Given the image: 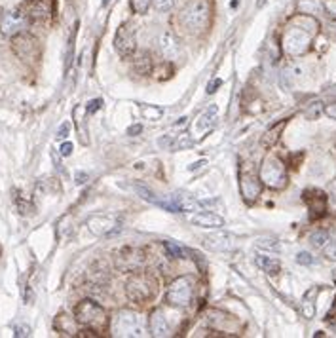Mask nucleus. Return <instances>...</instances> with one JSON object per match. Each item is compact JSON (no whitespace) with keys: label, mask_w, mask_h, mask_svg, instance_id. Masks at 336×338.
<instances>
[{"label":"nucleus","mask_w":336,"mask_h":338,"mask_svg":"<svg viewBox=\"0 0 336 338\" xmlns=\"http://www.w3.org/2000/svg\"><path fill=\"white\" fill-rule=\"evenodd\" d=\"M319 23L314 19V15L300 14L293 17L289 27L285 29L281 36V48L287 55L291 57H300L304 55L310 46H312V38L317 35Z\"/></svg>","instance_id":"f257e3e1"},{"label":"nucleus","mask_w":336,"mask_h":338,"mask_svg":"<svg viewBox=\"0 0 336 338\" xmlns=\"http://www.w3.org/2000/svg\"><path fill=\"white\" fill-rule=\"evenodd\" d=\"M211 17V4L209 0H192L180 12L179 21L188 30H203Z\"/></svg>","instance_id":"f03ea898"},{"label":"nucleus","mask_w":336,"mask_h":338,"mask_svg":"<svg viewBox=\"0 0 336 338\" xmlns=\"http://www.w3.org/2000/svg\"><path fill=\"white\" fill-rule=\"evenodd\" d=\"M112 332L114 336L133 338V336H144L146 327H144L143 317L137 312L131 310H120L112 319Z\"/></svg>","instance_id":"7ed1b4c3"},{"label":"nucleus","mask_w":336,"mask_h":338,"mask_svg":"<svg viewBox=\"0 0 336 338\" xmlns=\"http://www.w3.org/2000/svg\"><path fill=\"white\" fill-rule=\"evenodd\" d=\"M156 293L158 283L148 273H135L126 283V295L133 302H146V300L154 298Z\"/></svg>","instance_id":"20e7f679"},{"label":"nucleus","mask_w":336,"mask_h":338,"mask_svg":"<svg viewBox=\"0 0 336 338\" xmlns=\"http://www.w3.org/2000/svg\"><path fill=\"white\" fill-rule=\"evenodd\" d=\"M258 177L262 180V185L272 190H283L287 187V171L285 164L278 156H266Z\"/></svg>","instance_id":"39448f33"},{"label":"nucleus","mask_w":336,"mask_h":338,"mask_svg":"<svg viewBox=\"0 0 336 338\" xmlns=\"http://www.w3.org/2000/svg\"><path fill=\"white\" fill-rule=\"evenodd\" d=\"M74 317L80 325L91 327V329H103L107 323V314L97 302L93 300H82L74 308Z\"/></svg>","instance_id":"423d86ee"},{"label":"nucleus","mask_w":336,"mask_h":338,"mask_svg":"<svg viewBox=\"0 0 336 338\" xmlns=\"http://www.w3.org/2000/svg\"><path fill=\"white\" fill-rule=\"evenodd\" d=\"M190 298H192V281H190V278L180 275L177 280H173L171 285L167 287V293H165L167 304L185 308L190 304Z\"/></svg>","instance_id":"0eeeda50"},{"label":"nucleus","mask_w":336,"mask_h":338,"mask_svg":"<svg viewBox=\"0 0 336 338\" xmlns=\"http://www.w3.org/2000/svg\"><path fill=\"white\" fill-rule=\"evenodd\" d=\"M260 190H262L260 177H257L249 166L241 167V173H239V192H241L245 202H255L260 196Z\"/></svg>","instance_id":"6e6552de"},{"label":"nucleus","mask_w":336,"mask_h":338,"mask_svg":"<svg viewBox=\"0 0 336 338\" xmlns=\"http://www.w3.org/2000/svg\"><path fill=\"white\" fill-rule=\"evenodd\" d=\"M162 207L169 209L173 213H198V211H201V203L198 200H194L192 196L175 192L167 200H164Z\"/></svg>","instance_id":"1a4fd4ad"},{"label":"nucleus","mask_w":336,"mask_h":338,"mask_svg":"<svg viewBox=\"0 0 336 338\" xmlns=\"http://www.w3.org/2000/svg\"><path fill=\"white\" fill-rule=\"evenodd\" d=\"M114 48L122 57L133 55V51L137 48V33L129 23H124L122 27L118 29V33L114 36Z\"/></svg>","instance_id":"9d476101"},{"label":"nucleus","mask_w":336,"mask_h":338,"mask_svg":"<svg viewBox=\"0 0 336 338\" xmlns=\"http://www.w3.org/2000/svg\"><path fill=\"white\" fill-rule=\"evenodd\" d=\"M27 23H29V17L25 15L23 10H12L0 17V30L6 36H15L23 33Z\"/></svg>","instance_id":"9b49d317"},{"label":"nucleus","mask_w":336,"mask_h":338,"mask_svg":"<svg viewBox=\"0 0 336 338\" xmlns=\"http://www.w3.org/2000/svg\"><path fill=\"white\" fill-rule=\"evenodd\" d=\"M87 228L89 232H93L95 236H110L114 232L120 230V223L116 221L114 217H107V215H97L91 217L87 221Z\"/></svg>","instance_id":"f8f14e48"},{"label":"nucleus","mask_w":336,"mask_h":338,"mask_svg":"<svg viewBox=\"0 0 336 338\" xmlns=\"http://www.w3.org/2000/svg\"><path fill=\"white\" fill-rule=\"evenodd\" d=\"M304 202H306L308 209H310V215L312 219H319V217L325 215L327 211V196L323 194L321 190H306L304 192Z\"/></svg>","instance_id":"ddd939ff"},{"label":"nucleus","mask_w":336,"mask_h":338,"mask_svg":"<svg viewBox=\"0 0 336 338\" xmlns=\"http://www.w3.org/2000/svg\"><path fill=\"white\" fill-rule=\"evenodd\" d=\"M23 12L29 17V21H44L51 15V0H29Z\"/></svg>","instance_id":"4468645a"},{"label":"nucleus","mask_w":336,"mask_h":338,"mask_svg":"<svg viewBox=\"0 0 336 338\" xmlns=\"http://www.w3.org/2000/svg\"><path fill=\"white\" fill-rule=\"evenodd\" d=\"M219 120V108L215 107H209L207 110H203L200 114V118L194 122V131H196V135L198 137H205L209 131L215 128V124Z\"/></svg>","instance_id":"2eb2a0df"},{"label":"nucleus","mask_w":336,"mask_h":338,"mask_svg":"<svg viewBox=\"0 0 336 338\" xmlns=\"http://www.w3.org/2000/svg\"><path fill=\"white\" fill-rule=\"evenodd\" d=\"M14 50L15 53L23 59H33L36 57V53H38V44L33 36L29 35H15L14 38Z\"/></svg>","instance_id":"dca6fc26"},{"label":"nucleus","mask_w":336,"mask_h":338,"mask_svg":"<svg viewBox=\"0 0 336 338\" xmlns=\"http://www.w3.org/2000/svg\"><path fill=\"white\" fill-rule=\"evenodd\" d=\"M190 221H192V224L201 226V228H222V226H224V219L219 215H215V213H209V211L192 213Z\"/></svg>","instance_id":"f3484780"},{"label":"nucleus","mask_w":336,"mask_h":338,"mask_svg":"<svg viewBox=\"0 0 336 338\" xmlns=\"http://www.w3.org/2000/svg\"><path fill=\"white\" fill-rule=\"evenodd\" d=\"M150 331L158 338L169 334V325H167V319H165L162 310H154L150 314Z\"/></svg>","instance_id":"a211bd4d"},{"label":"nucleus","mask_w":336,"mask_h":338,"mask_svg":"<svg viewBox=\"0 0 336 338\" xmlns=\"http://www.w3.org/2000/svg\"><path fill=\"white\" fill-rule=\"evenodd\" d=\"M160 50H162V55L167 59L177 57L179 53V44H177V38L171 35V33H164L160 36Z\"/></svg>","instance_id":"6ab92c4d"},{"label":"nucleus","mask_w":336,"mask_h":338,"mask_svg":"<svg viewBox=\"0 0 336 338\" xmlns=\"http://www.w3.org/2000/svg\"><path fill=\"white\" fill-rule=\"evenodd\" d=\"M205 245L215 251H230L234 247V237L230 234H219V236L205 237Z\"/></svg>","instance_id":"aec40b11"},{"label":"nucleus","mask_w":336,"mask_h":338,"mask_svg":"<svg viewBox=\"0 0 336 338\" xmlns=\"http://www.w3.org/2000/svg\"><path fill=\"white\" fill-rule=\"evenodd\" d=\"M317 293H319V289L312 287L306 295H304V298H302L300 312H302V316L308 317V319H312V317L315 316V296H317Z\"/></svg>","instance_id":"412c9836"},{"label":"nucleus","mask_w":336,"mask_h":338,"mask_svg":"<svg viewBox=\"0 0 336 338\" xmlns=\"http://www.w3.org/2000/svg\"><path fill=\"white\" fill-rule=\"evenodd\" d=\"M285 126H287V120H281V122H278L276 126H272V128L262 135V146L270 148V146H273V144L278 143L279 137H281V131L285 130Z\"/></svg>","instance_id":"4be33fe9"},{"label":"nucleus","mask_w":336,"mask_h":338,"mask_svg":"<svg viewBox=\"0 0 336 338\" xmlns=\"http://www.w3.org/2000/svg\"><path fill=\"white\" fill-rule=\"evenodd\" d=\"M296 8H298L300 14L317 15L325 10V2H323V0H298V2H296Z\"/></svg>","instance_id":"5701e85b"},{"label":"nucleus","mask_w":336,"mask_h":338,"mask_svg":"<svg viewBox=\"0 0 336 338\" xmlns=\"http://www.w3.org/2000/svg\"><path fill=\"white\" fill-rule=\"evenodd\" d=\"M257 264H258V268H260L262 272L268 273V275H276V273H279V270H281L279 260L273 259V257H258Z\"/></svg>","instance_id":"b1692460"},{"label":"nucleus","mask_w":336,"mask_h":338,"mask_svg":"<svg viewBox=\"0 0 336 338\" xmlns=\"http://www.w3.org/2000/svg\"><path fill=\"white\" fill-rule=\"evenodd\" d=\"M55 329H57L59 332H65V334H74V323H72L71 317L65 316V314H61V316L55 319Z\"/></svg>","instance_id":"393cba45"},{"label":"nucleus","mask_w":336,"mask_h":338,"mask_svg":"<svg viewBox=\"0 0 336 338\" xmlns=\"http://www.w3.org/2000/svg\"><path fill=\"white\" fill-rule=\"evenodd\" d=\"M135 190L139 192V194H141V198H143V200H146V202H150V203H156V205H160V207H162L164 200L156 198V194H154L152 190H148V188L141 187V185H135Z\"/></svg>","instance_id":"a878e982"},{"label":"nucleus","mask_w":336,"mask_h":338,"mask_svg":"<svg viewBox=\"0 0 336 338\" xmlns=\"http://www.w3.org/2000/svg\"><path fill=\"white\" fill-rule=\"evenodd\" d=\"M152 4V0H131V10L135 14H146L148 12V6Z\"/></svg>","instance_id":"bb28decb"},{"label":"nucleus","mask_w":336,"mask_h":338,"mask_svg":"<svg viewBox=\"0 0 336 338\" xmlns=\"http://www.w3.org/2000/svg\"><path fill=\"white\" fill-rule=\"evenodd\" d=\"M312 243L315 247H325L329 243V234L327 232H315V234H312Z\"/></svg>","instance_id":"cd10ccee"},{"label":"nucleus","mask_w":336,"mask_h":338,"mask_svg":"<svg viewBox=\"0 0 336 338\" xmlns=\"http://www.w3.org/2000/svg\"><path fill=\"white\" fill-rule=\"evenodd\" d=\"M165 249H167V253H169V257H173V259H180L185 253H182V247H179L177 243H173V241H165Z\"/></svg>","instance_id":"c85d7f7f"},{"label":"nucleus","mask_w":336,"mask_h":338,"mask_svg":"<svg viewBox=\"0 0 336 338\" xmlns=\"http://www.w3.org/2000/svg\"><path fill=\"white\" fill-rule=\"evenodd\" d=\"M152 4H154L158 12H169L173 4H175V0H152Z\"/></svg>","instance_id":"c756f323"},{"label":"nucleus","mask_w":336,"mask_h":338,"mask_svg":"<svg viewBox=\"0 0 336 338\" xmlns=\"http://www.w3.org/2000/svg\"><path fill=\"white\" fill-rule=\"evenodd\" d=\"M258 247H262V249H270V251H278L279 249V245L276 239H266V237H260L257 241Z\"/></svg>","instance_id":"7c9ffc66"},{"label":"nucleus","mask_w":336,"mask_h":338,"mask_svg":"<svg viewBox=\"0 0 336 338\" xmlns=\"http://www.w3.org/2000/svg\"><path fill=\"white\" fill-rule=\"evenodd\" d=\"M296 262L302 264V266H310V264H314V257H312V253L300 251L296 255Z\"/></svg>","instance_id":"2f4dec72"},{"label":"nucleus","mask_w":336,"mask_h":338,"mask_svg":"<svg viewBox=\"0 0 336 338\" xmlns=\"http://www.w3.org/2000/svg\"><path fill=\"white\" fill-rule=\"evenodd\" d=\"M323 249H325V257H327L329 260H334L336 262V241H329Z\"/></svg>","instance_id":"473e14b6"},{"label":"nucleus","mask_w":336,"mask_h":338,"mask_svg":"<svg viewBox=\"0 0 336 338\" xmlns=\"http://www.w3.org/2000/svg\"><path fill=\"white\" fill-rule=\"evenodd\" d=\"M74 36H76V29L72 30L71 40H69V51H67V67L71 65V61H72V51H74Z\"/></svg>","instance_id":"72a5a7b5"},{"label":"nucleus","mask_w":336,"mask_h":338,"mask_svg":"<svg viewBox=\"0 0 336 338\" xmlns=\"http://www.w3.org/2000/svg\"><path fill=\"white\" fill-rule=\"evenodd\" d=\"M325 2V12L336 19V0H323Z\"/></svg>","instance_id":"f704fd0d"},{"label":"nucleus","mask_w":336,"mask_h":338,"mask_svg":"<svg viewBox=\"0 0 336 338\" xmlns=\"http://www.w3.org/2000/svg\"><path fill=\"white\" fill-rule=\"evenodd\" d=\"M101 105H103V101H101V99H93V101H89L87 103V114H93V112H97V110H99L101 108Z\"/></svg>","instance_id":"c9c22d12"},{"label":"nucleus","mask_w":336,"mask_h":338,"mask_svg":"<svg viewBox=\"0 0 336 338\" xmlns=\"http://www.w3.org/2000/svg\"><path fill=\"white\" fill-rule=\"evenodd\" d=\"M69 131H71V124L69 122L61 124V128L57 130V139H67V137H69Z\"/></svg>","instance_id":"e433bc0d"},{"label":"nucleus","mask_w":336,"mask_h":338,"mask_svg":"<svg viewBox=\"0 0 336 338\" xmlns=\"http://www.w3.org/2000/svg\"><path fill=\"white\" fill-rule=\"evenodd\" d=\"M325 114L329 116V118H332V120H336V103H330V105L325 107Z\"/></svg>","instance_id":"4c0bfd02"},{"label":"nucleus","mask_w":336,"mask_h":338,"mask_svg":"<svg viewBox=\"0 0 336 338\" xmlns=\"http://www.w3.org/2000/svg\"><path fill=\"white\" fill-rule=\"evenodd\" d=\"M72 150H74L72 143H63V144H61V156H71Z\"/></svg>","instance_id":"58836bf2"},{"label":"nucleus","mask_w":336,"mask_h":338,"mask_svg":"<svg viewBox=\"0 0 336 338\" xmlns=\"http://www.w3.org/2000/svg\"><path fill=\"white\" fill-rule=\"evenodd\" d=\"M29 334H30L29 327H17L15 329V336H29Z\"/></svg>","instance_id":"ea45409f"},{"label":"nucleus","mask_w":336,"mask_h":338,"mask_svg":"<svg viewBox=\"0 0 336 338\" xmlns=\"http://www.w3.org/2000/svg\"><path fill=\"white\" fill-rule=\"evenodd\" d=\"M141 131H143L141 126H133V128H129L128 130V135H137V133H141Z\"/></svg>","instance_id":"a19ab883"},{"label":"nucleus","mask_w":336,"mask_h":338,"mask_svg":"<svg viewBox=\"0 0 336 338\" xmlns=\"http://www.w3.org/2000/svg\"><path fill=\"white\" fill-rule=\"evenodd\" d=\"M219 86H221V80H215L211 86H207V91H209V94H213V91H217V87H219Z\"/></svg>","instance_id":"79ce46f5"},{"label":"nucleus","mask_w":336,"mask_h":338,"mask_svg":"<svg viewBox=\"0 0 336 338\" xmlns=\"http://www.w3.org/2000/svg\"><path fill=\"white\" fill-rule=\"evenodd\" d=\"M86 173H76V182H78V185H82V182H86Z\"/></svg>","instance_id":"37998d69"},{"label":"nucleus","mask_w":336,"mask_h":338,"mask_svg":"<svg viewBox=\"0 0 336 338\" xmlns=\"http://www.w3.org/2000/svg\"><path fill=\"white\" fill-rule=\"evenodd\" d=\"M200 166H203V162H198V164H192V166H190V169H198V167Z\"/></svg>","instance_id":"c03bdc74"},{"label":"nucleus","mask_w":336,"mask_h":338,"mask_svg":"<svg viewBox=\"0 0 336 338\" xmlns=\"http://www.w3.org/2000/svg\"><path fill=\"white\" fill-rule=\"evenodd\" d=\"M110 2H112V0H103V6H108Z\"/></svg>","instance_id":"a18cd8bd"},{"label":"nucleus","mask_w":336,"mask_h":338,"mask_svg":"<svg viewBox=\"0 0 336 338\" xmlns=\"http://www.w3.org/2000/svg\"><path fill=\"white\" fill-rule=\"evenodd\" d=\"M334 281H336V270H334Z\"/></svg>","instance_id":"49530a36"}]
</instances>
